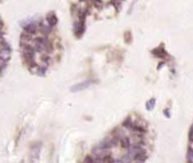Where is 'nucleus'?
<instances>
[{
  "instance_id": "1",
  "label": "nucleus",
  "mask_w": 193,
  "mask_h": 163,
  "mask_svg": "<svg viewBox=\"0 0 193 163\" xmlns=\"http://www.w3.org/2000/svg\"><path fill=\"white\" fill-rule=\"evenodd\" d=\"M24 55H25V59L28 63H32L33 62V57H34V48L30 45H26L24 48Z\"/></svg>"
},
{
  "instance_id": "2",
  "label": "nucleus",
  "mask_w": 193,
  "mask_h": 163,
  "mask_svg": "<svg viewBox=\"0 0 193 163\" xmlns=\"http://www.w3.org/2000/svg\"><path fill=\"white\" fill-rule=\"evenodd\" d=\"M91 82L90 81H85V82H81V83H78V84H75V86L71 87V92H78L80 90H84V89L88 88L90 86Z\"/></svg>"
},
{
  "instance_id": "3",
  "label": "nucleus",
  "mask_w": 193,
  "mask_h": 163,
  "mask_svg": "<svg viewBox=\"0 0 193 163\" xmlns=\"http://www.w3.org/2000/svg\"><path fill=\"white\" fill-rule=\"evenodd\" d=\"M134 160L137 162H145L146 161V153L145 151H137V154L134 156Z\"/></svg>"
},
{
  "instance_id": "4",
  "label": "nucleus",
  "mask_w": 193,
  "mask_h": 163,
  "mask_svg": "<svg viewBox=\"0 0 193 163\" xmlns=\"http://www.w3.org/2000/svg\"><path fill=\"white\" fill-rule=\"evenodd\" d=\"M10 56V52L9 50H7V48H4V50L0 51V60H3V61H6V60H8Z\"/></svg>"
},
{
  "instance_id": "5",
  "label": "nucleus",
  "mask_w": 193,
  "mask_h": 163,
  "mask_svg": "<svg viewBox=\"0 0 193 163\" xmlns=\"http://www.w3.org/2000/svg\"><path fill=\"white\" fill-rule=\"evenodd\" d=\"M35 43H36V50L37 51H41L42 48H44V41L42 38H37L36 41H35Z\"/></svg>"
},
{
  "instance_id": "6",
  "label": "nucleus",
  "mask_w": 193,
  "mask_h": 163,
  "mask_svg": "<svg viewBox=\"0 0 193 163\" xmlns=\"http://www.w3.org/2000/svg\"><path fill=\"white\" fill-rule=\"evenodd\" d=\"M25 30L26 33H28V34H32V33H35V30H36V26L34 25V24H31V25H27L25 27Z\"/></svg>"
},
{
  "instance_id": "7",
  "label": "nucleus",
  "mask_w": 193,
  "mask_h": 163,
  "mask_svg": "<svg viewBox=\"0 0 193 163\" xmlns=\"http://www.w3.org/2000/svg\"><path fill=\"white\" fill-rule=\"evenodd\" d=\"M121 146L124 147V149H128V147H130V141L128 137H124L121 140Z\"/></svg>"
},
{
  "instance_id": "8",
  "label": "nucleus",
  "mask_w": 193,
  "mask_h": 163,
  "mask_svg": "<svg viewBox=\"0 0 193 163\" xmlns=\"http://www.w3.org/2000/svg\"><path fill=\"white\" fill-rule=\"evenodd\" d=\"M48 21H49V25H50V26H54L55 24L58 23V19H57V17L53 15V16L48 17Z\"/></svg>"
},
{
  "instance_id": "9",
  "label": "nucleus",
  "mask_w": 193,
  "mask_h": 163,
  "mask_svg": "<svg viewBox=\"0 0 193 163\" xmlns=\"http://www.w3.org/2000/svg\"><path fill=\"white\" fill-rule=\"evenodd\" d=\"M154 54L157 55L158 57H164L166 55V52L163 50V48H159V50H155L154 51Z\"/></svg>"
},
{
  "instance_id": "10",
  "label": "nucleus",
  "mask_w": 193,
  "mask_h": 163,
  "mask_svg": "<svg viewBox=\"0 0 193 163\" xmlns=\"http://www.w3.org/2000/svg\"><path fill=\"white\" fill-rule=\"evenodd\" d=\"M154 105H155V99L152 98V99H150L149 101L147 102V105H146V106H147V109H148V110H151V109L154 108Z\"/></svg>"
},
{
  "instance_id": "11",
  "label": "nucleus",
  "mask_w": 193,
  "mask_h": 163,
  "mask_svg": "<svg viewBox=\"0 0 193 163\" xmlns=\"http://www.w3.org/2000/svg\"><path fill=\"white\" fill-rule=\"evenodd\" d=\"M187 162H193V150L188 149V153H187Z\"/></svg>"
},
{
  "instance_id": "12",
  "label": "nucleus",
  "mask_w": 193,
  "mask_h": 163,
  "mask_svg": "<svg viewBox=\"0 0 193 163\" xmlns=\"http://www.w3.org/2000/svg\"><path fill=\"white\" fill-rule=\"evenodd\" d=\"M93 1H94V5H95L97 8H101L103 6V2L101 0H93Z\"/></svg>"
},
{
  "instance_id": "13",
  "label": "nucleus",
  "mask_w": 193,
  "mask_h": 163,
  "mask_svg": "<svg viewBox=\"0 0 193 163\" xmlns=\"http://www.w3.org/2000/svg\"><path fill=\"white\" fill-rule=\"evenodd\" d=\"M188 137H190L191 142H193V125L191 126V128H190V134H188Z\"/></svg>"
},
{
  "instance_id": "14",
  "label": "nucleus",
  "mask_w": 193,
  "mask_h": 163,
  "mask_svg": "<svg viewBox=\"0 0 193 163\" xmlns=\"http://www.w3.org/2000/svg\"><path fill=\"white\" fill-rule=\"evenodd\" d=\"M28 39H30V35H26V34H23V35H22V42H24V41L27 42Z\"/></svg>"
},
{
  "instance_id": "15",
  "label": "nucleus",
  "mask_w": 193,
  "mask_h": 163,
  "mask_svg": "<svg viewBox=\"0 0 193 163\" xmlns=\"http://www.w3.org/2000/svg\"><path fill=\"white\" fill-rule=\"evenodd\" d=\"M85 162H94V161L91 160L90 158H86V159H85Z\"/></svg>"
},
{
  "instance_id": "16",
  "label": "nucleus",
  "mask_w": 193,
  "mask_h": 163,
  "mask_svg": "<svg viewBox=\"0 0 193 163\" xmlns=\"http://www.w3.org/2000/svg\"><path fill=\"white\" fill-rule=\"evenodd\" d=\"M1 28H3V24L0 23V29H1Z\"/></svg>"
}]
</instances>
